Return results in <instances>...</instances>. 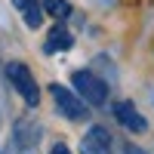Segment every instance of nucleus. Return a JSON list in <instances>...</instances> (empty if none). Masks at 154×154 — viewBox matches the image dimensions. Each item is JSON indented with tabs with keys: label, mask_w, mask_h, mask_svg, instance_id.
I'll use <instances>...</instances> for the list:
<instances>
[{
	"label": "nucleus",
	"mask_w": 154,
	"mask_h": 154,
	"mask_svg": "<svg viewBox=\"0 0 154 154\" xmlns=\"http://www.w3.org/2000/svg\"><path fill=\"white\" fill-rule=\"evenodd\" d=\"M6 80L16 86V93L25 99L28 108L40 105V86H37L34 74H31V68L25 65V62H9V65H6Z\"/></svg>",
	"instance_id": "1"
},
{
	"label": "nucleus",
	"mask_w": 154,
	"mask_h": 154,
	"mask_svg": "<svg viewBox=\"0 0 154 154\" xmlns=\"http://www.w3.org/2000/svg\"><path fill=\"white\" fill-rule=\"evenodd\" d=\"M71 83H74V93L80 96L86 105H105L108 102V83L102 80V77H96L93 71H86V68H80V71H74L71 74Z\"/></svg>",
	"instance_id": "2"
},
{
	"label": "nucleus",
	"mask_w": 154,
	"mask_h": 154,
	"mask_svg": "<svg viewBox=\"0 0 154 154\" xmlns=\"http://www.w3.org/2000/svg\"><path fill=\"white\" fill-rule=\"evenodd\" d=\"M49 96L56 102V111L62 114L65 120H86L89 111H86V102L74 93V89L62 86V83H49Z\"/></svg>",
	"instance_id": "3"
},
{
	"label": "nucleus",
	"mask_w": 154,
	"mask_h": 154,
	"mask_svg": "<svg viewBox=\"0 0 154 154\" xmlns=\"http://www.w3.org/2000/svg\"><path fill=\"white\" fill-rule=\"evenodd\" d=\"M80 154H111V133L105 126L93 123L86 136L80 139Z\"/></svg>",
	"instance_id": "4"
},
{
	"label": "nucleus",
	"mask_w": 154,
	"mask_h": 154,
	"mask_svg": "<svg viewBox=\"0 0 154 154\" xmlns=\"http://www.w3.org/2000/svg\"><path fill=\"white\" fill-rule=\"evenodd\" d=\"M114 117H117V123L123 126V130H130V133H145L148 130V120L139 114V108L130 99H123V102L114 105Z\"/></svg>",
	"instance_id": "5"
},
{
	"label": "nucleus",
	"mask_w": 154,
	"mask_h": 154,
	"mask_svg": "<svg viewBox=\"0 0 154 154\" xmlns=\"http://www.w3.org/2000/svg\"><path fill=\"white\" fill-rule=\"evenodd\" d=\"M71 46H74V34L65 28V25H56V28L49 31L46 43H43V53L53 56V53H65V49H71Z\"/></svg>",
	"instance_id": "6"
},
{
	"label": "nucleus",
	"mask_w": 154,
	"mask_h": 154,
	"mask_svg": "<svg viewBox=\"0 0 154 154\" xmlns=\"http://www.w3.org/2000/svg\"><path fill=\"white\" fill-rule=\"evenodd\" d=\"M12 3H16L22 22L28 25L31 31H37L43 25V6H40V0H12Z\"/></svg>",
	"instance_id": "7"
},
{
	"label": "nucleus",
	"mask_w": 154,
	"mask_h": 154,
	"mask_svg": "<svg viewBox=\"0 0 154 154\" xmlns=\"http://www.w3.org/2000/svg\"><path fill=\"white\" fill-rule=\"evenodd\" d=\"M43 16H53L56 22H65V19H71V12H74V6L68 3V0H43Z\"/></svg>",
	"instance_id": "8"
},
{
	"label": "nucleus",
	"mask_w": 154,
	"mask_h": 154,
	"mask_svg": "<svg viewBox=\"0 0 154 154\" xmlns=\"http://www.w3.org/2000/svg\"><path fill=\"white\" fill-rule=\"evenodd\" d=\"M49 154H71V151H68V145H62V142H59V145L49 148Z\"/></svg>",
	"instance_id": "9"
},
{
	"label": "nucleus",
	"mask_w": 154,
	"mask_h": 154,
	"mask_svg": "<svg viewBox=\"0 0 154 154\" xmlns=\"http://www.w3.org/2000/svg\"><path fill=\"white\" fill-rule=\"evenodd\" d=\"M123 154H148V151H142L139 145H126V148H123Z\"/></svg>",
	"instance_id": "10"
},
{
	"label": "nucleus",
	"mask_w": 154,
	"mask_h": 154,
	"mask_svg": "<svg viewBox=\"0 0 154 154\" xmlns=\"http://www.w3.org/2000/svg\"><path fill=\"white\" fill-rule=\"evenodd\" d=\"M6 154H28V151H25V148H19V145H16V142H12V145H9V151H6Z\"/></svg>",
	"instance_id": "11"
}]
</instances>
